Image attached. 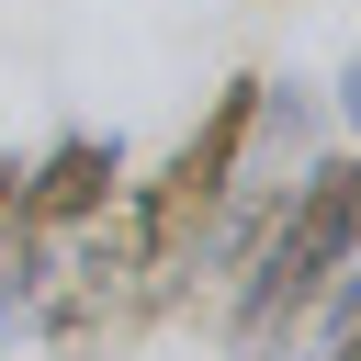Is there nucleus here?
Listing matches in <instances>:
<instances>
[{"mask_svg":"<svg viewBox=\"0 0 361 361\" xmlns=\"http://www.w3.org/2000/svg\"><path fill=\"white\" fill-rule=\"evenodd\" d=\"M350 158H316L305 169V192L248 237V271H237V305H226V327H237V350H282L305 316H316V293L350 271Z\"/></svg>","mask_w":361,"mask_h":361,"instance_id":"nucleus-1","label":"nucleus"},{"mask_svg":"<svg viewBox=\"0 0 361 361\" xmlns=\"http://www.w3.org/2000/svg\"><path fill=\"white\" fill-rule=\"evenodd\" d=\"M248 135H259V79H226V90H214V113L180 135V158L135 192V214H124V259H135V282H147V293H158V271H180V248H203V226L226 214Z\"/></svg>","mask_w":361,"mask_h":361,"instance_id":"nucleus-2","label":"nucleus"},{"mask_svg":"<svg viewBox=\"0 0 361 361\" xmlns=\"http://www.w3.org/2000/svg\"><path fill=\"white\" fill-rule=\"evenodd\" d=\"M113 180H124L113 135H68V147H45L34 169H11V226H23V237H79V226L113 214Z\"/></svg>","mask_w":361,"mask_h":361,"instance_id":"nucleus-3","label":"nucleus"},{"mask_svg":"<svg viewBox=\"0 0 361 361\" xmlns=\"http://www.w3.org/2000/svg\"><path fill=\"white\" fill-rule=\"evenodd\" d=\"M0 226H11V158H0Z\"/></svg>","mask_w":361,"mask_h":361,"instance_id":"nucleus-4","label":"nucleus"}]
</instances>
